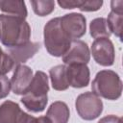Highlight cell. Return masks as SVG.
I'll return each mask as SVG.
<instances>
[{
	"label": "cell",
	"mask_w": 123,
	"mask_h": 123,
	"mask_svg": "<svg viewBox=\"0 0 123 123\" xmlns=\"http://www.w3.org/2000/svg\"><path fill=\"white\" fill-rule=\"evenodd\" d=\"M111 9L113 12H123V0H112L111 2Z\"/></svg>",
	"instance_id": "obj_25"
},
{
	"label": "cell",
	"mask_w": 123,
	"mask_h": 123,
	"mask_svg": "<svg viewBox=\"0 0 123 123\" xmlns=\"http://www.w3.org/2000/svg\"><path fill=\"white\" fill-rule=\"evenodd\" d=\"M44 46L53 57H62L69 49L72 39L64 32L61 25L60 17L50 19L43 29Z\"/></svg>",
	"instance_id": "obj_3"
},
{
	"label": "cell",
	"mask_w": 123,
	"mask_h": 123,
	"mask_svg": "<svg viewBox=\"0 0 123 123\" xmlns=\"http://www.w3.org/2000/svg\"><path fill=\"white\" fill-rule=\"evenodd\" d=\"M48 76L43 71H37L33 76L30 86L22 95L20 102L31 112H41L48 103Z\"/></svg>",
	"instance_id": "obj_2"
},
{
	"label": "cell",
	"mask_w": 123,
	"mask_h": 123,
	"mask_svg": "<svg viewBox=\"0 0 123 123\" xmlns=\"http://www.w3.org/2000/svg\"><path fill=\"white\" fill-rule=\"evenodd\" d=\"M97 123H122V118L113 114H110L102 117Z\"/></svg>",
	"instance_id": "obj_24"
},
{
	"label": "cell",
	"mask_w": 123,
	"mask_h": 123,
	"mask_svg": "<svg viewBox=\"0 0 123 123\" xmlns=\"http://www.w3.org/2000/svg\"><path fill=\"white\" fill-rule=\"evenodd\" d=\"M0 10L5 12V14L21 17L23 19H25L28 14L26 4L21 0H1Z\"/></svg>",
	"instance_id": "obj_15"
},
{
	"label": "cell",
	"mask_w": 123,
	"mask_h": 123,
	"mask_svg": "<svg viewBox=\"0 0 123 123\" xmlns=\"http://www.w3.org/2000/svg\"><path fill=\"white\" fill-rule=\"evenodd\" d=\"M107 22H108V25H109L111 33L113 34L115 37H117L120 40H122L123 12L111 11V12L108 14Z\"/></svg>",
	"instance_id": "obj_17"
},
{
	"label": "cell",
	"mask_w": 123,
	"mask_h": 123,
	"mask_svg": "<svg viewBox=\"0 0 123 123\" xmlns=\"http://www.w3.org/2000/svg\"><path fill=\"white\" fill-rule=\"evenodd\" d=\"M90 55L94 61L102 66H111L115 60V49L110 38L95 39L90 47Z\"/></svg>",
	"instance_id": "obj_6"
},
{
	"label": "cell",
	"mask_w": 123,
	"mask_h": 123,
	"mask_svg": "<svg viewBox=\"0 0 123 123\" xmlns=\"http://www.w3.org/2000/svg\"><path fill=\"white\" fill-rule=\"evenodd\" d=\"M78 115L86 121H91L100 116L103 111V102L100 97L90 91L81 93L75 101Z\"/></svg>",
	"instance_id": "obj_5"
},
{
	"label": "cell",
	"mask_w": 123,
	"mask_h": 123,
	"mask_svg": "<svg viewBox=\"0 0 123 123\" xmlns=\"http://www.w3.org/2000/svg\"><path fill=\"white\" fill-rule=\"evenodd\" d=\"M34 12L38 16H46L55 10V1L53 0H38L30 1Z\"/></svg>",
	"instance_id": "obj_18"
},
{
	"label": "cell",
	"mask_w": 123,
	"mask_h": 123,
	"mask_svg": "<svg viewBox=\"0 0 123 123\" xmlns=\"http://www.w3.org/2000/svg\"><path fill=\"white\" fill-rule=\"evenodd\" d=\"M22 123H51V122L46 116L35 117V116L30 115V114L27 113Z\"/></svg>",
	"instance_id": "obj_23"
},
{
	"label": "cell",
	"mask_w": 123,
	"mask_h": 123,
	"mask_svg": "<svg viewBox=\"0 0 123 123\" xmlns=\"http://www.w3.org/2000/svg\"><path fill=\"white\" fill-rule=\"evenodd\" d=\"M65 65L87 64L90 60V50L86 42L81 39H72L69 49L62 57Z\"/></svg>",
	"instance_id": "obj_8"
},
{
	"label": "cell",
	"mask_w": 123,
	"mask_h": 123,
	"mask_svg": "<svg viewBox=\"0 0 123 123\" xmlns=\"http://www.w3.org/2000/svg\"><path fill=\"white\" fill-rule=\"evenodd\" d=\"M40 49L39 42H33L29 41L25 44L8 48L7 54L12 58L15 66L18 64H23L29 59L33 58L36 53Z\"/></svg>",
	"instance_id": "obj_11"
},
{
	"label": "cell",
	"mask_w": 123,
	"mask_h": 123,
	"mask_svg": "<svg viewBox=\"0 0 123 123\" xmlns=\"http://www.w3.org/2000/svg\"><path fill=\"white\" fill-rule=\"evenodd\" d=\"M91 90L100 98L117 100L122 94V81L113 70H100L91 83Z\"/></svg>",
	"instance_id": "obj_4"
},
{
	"label": "cell",
	"mask_w": 123,
	"mask_h": 123,
	"mask_svg": "<svg viewBox=\"0 0 123 123\" xmlns=\"http://www.w3.org/2000/svg\"><path fill=\"white\" fill-rule=\"evenodd\" d=\"M13 67H15L13 61L7 54V52H4L0 47V74L6 75Z\"/></svg>",
	"instance_id": "obj_19"
},
{
	"label": "cell",
	"mask_w": 123,
	"mask_h": 123,
	"mask_svg": "<svg viewBox=\"0 0 123 123\" xmlns=\"http://www.w3.org/2000/svg\"><path fill=\"white\" fill-rule=\"evenodd\" d=\"M26 114L13 101L6 100L0 105V123H22Z\"/></svg>",
	"instance_id": "obj_12"
},
{
	"label": "cell",
	"mask_w": 123,
	"mask_h": 123,
	"mask_svg": "<svg viewBox=\"0 0 123 123\" xmlns=\"http://www.w3.org/2000/svg\"><path fill=\"white\" fill-rule=\"evenodd\" d=\"M33 70L25 64H18L15 66L12 76L11 86L12 90L16 95H23L27 91L33 79Z\"/></svg>",
	"instance_id": "obj_9"
},
{
	"label": "cell",
	"mask_w": 123,
	"mask_h": 123,
	"mask_svg": "<svg viewBox=\"0 0 123 123\" xmlns=\"http://www.w3.org/2000/svg\"><path fill=\"white\" fill-rule=\"evenodd\" d=\"M52 87L57 91H63L69 87L66 77V65L58 64L49 70Z\"/></svg>",
	"instance_id": "obj_14"
},
{
	"label": "cell",
	"mask_w": 123,
	"mask_h": 123,
	"mask_svg": "<svg viewBox=\"0 0 123 123\" xmlns=\"http://www.w3.org/2000/svg\"><path fill=\"white\" fill-rule=\"evenodd\" d=\"M89 33H90V36L95 39L102 38V37L110 38L111 35L107 19L104 17H97L90 21Z\"/></svg>",
	"instance_id": "obj_16"
},
{
	"label": "cell",
	"mask_w": 123,
	"mask_h": 123,
	"mask_svg": "<svg viewBox=\"0 0 123 123\" xmlns=\"http://www.w3.org/2000/svg\"><path fill=\"white\" fill-rule=\"evenodd\" d=\"M66 77L69 86L82 88L89 84L90 71L86 64H68L66 65Z\"/></svg>",
	"instance_id": "obj_10"
},
{
	"label": "cell",
	"mask_w": 123,
	"mask_h": 123,
	"mask_svg": "<svg viewBox=\"0 0 123 123\" xmlns=\"http://www.w3.org/2000/svg\"><path fill=\"white\" fill-rule=\"evenodd\" d=\"M31 27L29 23L17 16L0 14V41L7 48L25 44L30 41Z\"/></svg>",
	"instance_id": "obj_1"
},
{
	"label": "cell",
	"mask_w": 123,
	"mask_h": 123,
	"mask_svg": "<svg viewBox=\"0 0 123 123\" xmlns=\"http://www.w3.org/2000/svg\"><path fill=\"white\" fill-rule=\"evenodd\" d=\"M61 25L71 39L82 37L86 32V19L85 15L78 12L66 13L60 17Z\"/></svg>",
	"instance_id": "obj_7"
},
{
	"label": "cell",
	"mask_w": 123,
	"mask_h": 123,
	"mask_svg": "<svg viewBox=\"0 0 123 123\" xmlns=\"http://www.w3.org/2000/svg\"><path fill=\"white\" fill-rule=\"evenodd\" d=\"M103 6V1L102 0H97V1H84L82 6L79 8L81 12H96L101 9Z\"/></svg>",
	"instance_id": "obj_21"
},
{
	"label": "cell",
	"mask_w": 123,
	"mask_h": 123,
	"mask_svg": "<svg viewBox=\"0 0 123 123\" xmlns=\"http://www.w3.org/2000/svg\"><path fill=\"white\" fill-rule=\"evenodd\" d=\"M12 89L11 81L6 75L0 74V99L6 98Z\"/></svg>",
	"instance_id": "obj_20"
},
{
	"label": "cell",
	"mask_w": 123,
	"mask_h": 123,
	"mask_svg": "<svg viewBox=\"0 0 123 123\" xmlns=\"http://www.w3.org/2000/svg\"><path fill=\"white\" fill-rule=\"evenodd\" d=\"M45 116L51 123H67L70 117V111L66 103L56 101L50 105Z\"/></svg>",
	"instance_id": "obj_13"
},
{
	"label": "cell",
	"mask_w": 123,
	"mask_h": 123,
	"mask_svg": "<svg viewBox=\"0 0 123 123\" xmlns=\"http://www.w3.org/2000/svg\"><path fill=\"white\" fill-rule=\"evenodd\" d=\"M84 1H81V0H59L58 1V5L60 7H62V9H65V10H72V9H75V8H80L82 6Z\"/></svg>",
	"instance_id": "obj_22"
}]
</instances>
